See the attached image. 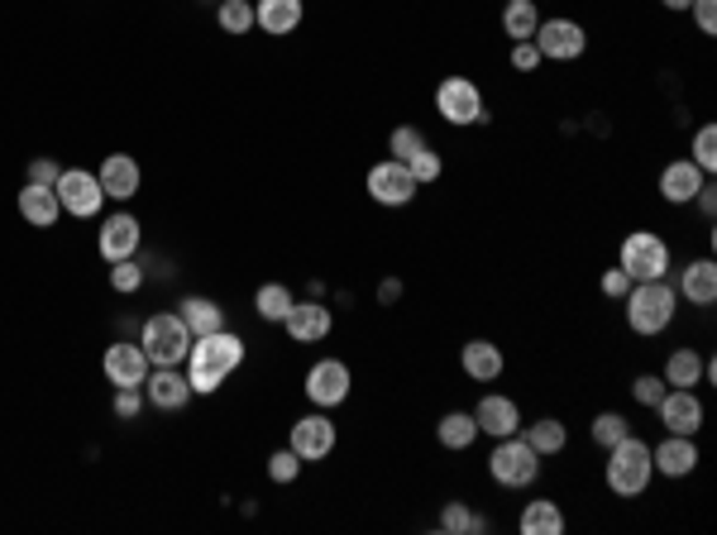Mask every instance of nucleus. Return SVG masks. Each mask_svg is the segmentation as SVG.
Returning a JSON list of instances; mask_svg holds the SVG:
<instances>
[{
    "label": "nucleus",
    "instance_id": "cd10ccee",
    "mask_svg": "<svg viewBox=\"0 0 717 535\" xmlns=\"http://www.w3.org/2000/svg\"><path fill=\"white\" fill-rule=\"evenodd\" d=\"M517 531L521 535H559L565 531V507L551 502V498H531L517 512Z\"/></svg>",
    "mask_w": 717,
    "mask_h": 535
},
{
    "label": "nucleus",
    "instance_id": "c85d7f7f",
    "mask_svg": "<svg viewBox=\"0 0 717 535\" xmlns=\"http://www.w3.org/2000/svg\"><path fill=\"white\" fill-rule=\"evenodd\" d=\"M703 369H708V359H703L694 345H680V349H670V359H664L660 377L670 387H698L703 383Z\"/></svg>",
    "mask_w": 717,
    "mask_h": 535
},
{
    "label": "nucleus",
    "instance_id": "de8ad7c7",
    "mask_svg": "<svg viewBox=\"0 0 717 535\" xmlns=\"http://www.w3.org/2000/svg\"><path fill=\"white\" fill-rule=\"evenodd\" d=\"M58 177H62V167L54 159H34L30 163V182H38V187H58Z\"/></svg>",
    "mask_w": 717,
    "mask_h": 535
},
{
    "label": "nucleus",
    "instance_id": "ea45409f",
    "mask_svg": "<svg viewBox=\"0 0 717 535\" xmlns=\"http://www.w3.org/2000/svg\"><path fill=\"white\" fill-rule=\"evenodd\" d=\"M670 393V383H664L660 373H641V377H632V397H636V407H650L656 411V402Z\"/></svg>",
    "mask_w": 717,
    "mask_h": 535
},
{
    "label": "nucleus",
    "instance_id": "393cba45",
    "mask_svg": "<svg viewBox=\"0 0 717 535\" xmlns=\"http://www.w3.org/2000/svg\"><path fill=\"white\" fill-rule=\"evenodd\" d=\"M20 216H24V225H34V230H54L58 216H62L58 191L38 187V182H24V187H20Z\"/></svg>",
    "mask_w": 717,
    "mask_h": 535
},
{
    "label": "nucleus",
    "instance_id": "c03bdc74",
    "mask_svg": "<svg viewBox=\"0 0 717 535\" xmlns=\"http://www.w3.org/2000/svg\"><path fill=\"white\" fill-rule=\"evenodd\" d=\"M598 292H603L608 302H622V296L632 292V278H627V268H608L603 278H598Z\"/></svg>",
    "mask_w": 717,
    "mask_h": 535
},
{
    "label": "nucleus",
    "instance_id": "2eb2a0df",
    "mask_svg": "<svg viewBox=\"0 0 717 535\" xmlns=\"http://www.w3.org/2000/svg\"><path fill=\"white\" fill-rule=\"evenodd\" d=\"M101 369H106V383L111 387H143V377H149V354L139 349V339L129 345V339H115L106 349V359H101Z\"/></svg>",
    "mask_w": 717,
    "mask_h": 535
},
{
    "label": "nucleus",
    "instance_id": "a19ab883",
    "mask_svg": "<svg viewBox=\"0 0 717 535\" xmlns=\"http://www.w3.org/2000/svg\"><path fill=\"white\" fill-rule=\"evenodd\" d=\"M297 474H302V460H297V450H273L268 454V478L273 482H297Z\"/></svg>",
    "mask_w": 717,
    "mask_h": 535
},
{
    "label": "nucleus",
    "instance_id": "0eeeda50",
    "mask_svg": "<svg viewBox=\"0 0 717 535\" xmlns=\"http://www.w3.org/2000/svg\"><path fill=\"white\" fill-rule=\"evenodd\" d=\"M488 478L498 488H531L541 478V454L527 445L521 435H507V440H493V454H488Z\"/></svg>",
    "mask_w": 717,
    "mask_h": 535
},
{
    "label": "nucleus",
    "instance_id": "bb28decb",
    "mask_svg": "<svg viewBox=\"0 0 717 535\" xmlns=\"http://www.w3.org/2000/svg\"><path fill=\"white\" fill-rule=\"evenodd\" d=\"M517 435L527 440V445L536 450L541 460H551V454H559V450L569 445V430H565V421H559V416H536V421H521Z\"/></svg>",
    "mask_w": 717,
    "mask_h": 535
},
{
    "label": "nucleus",
    "instance_id": "8fccbe9b",
    "mask_svg": "<svg viewBox=\"0 0 717 535\" xmlns=\"http://www.w3.org/2000/svg\"><path fill=\"white\" fill-rule=\"evenodd\" d=\"M664 10H674V15H689V5H694V0H660Z\"/></svg>",
    "mask_w": 717,
    "mask_h": 535
},
{
    "label": "nucleus",
    "instance_id": "39448f33",
    "mask_svg": "<svg viewBox=\"0 0 717 535\" xmlns=\"http://www.w3.org/2000/svg\"><path fill=\"white\" fill-rule=\"evenodd\" d=\"M617 268H627L632 282H656V278H670L674 254H670V244H664V234L632 230L617 249Z\"/></svg>",
    "mask_w": 717,
    "mask_h": 535
},
{
    "label": "nucleus",
    "instance_id": "9b49d317",
    "mask_svg": "<svg viewBox=\"0 0 717 535\" xmlns=\"http://www.w3.org/2000/svg\"><path fill=\"white\" fill-rule=\"evenodd\" d=\"M656 416H660L664 435H698L708 411H703L698 387H670V393L656 402Z\"/></svg>",
    "mask_w": 717,
    "mask_h": 535
},
{
    "label": "nucleus",
    "instance_id": "5701e85b",
    "mask_svg": "<svg viewBox=\"0 0 717 535\" xmlns=\"http://www.w3.org/2000/svg\"><path fill=\"white\" fill-rule=\"evenodd\" d=\"M96 177H101V191H106V201H129V197H139V163L129 159V153H106L96 167Z\"/></svg>",
    "mask_w": 717,
    "mask_h": 535
},
{
    "label": "nucleus",
    "instance_id": "1a4fd4ad",
    "mask_svg": "<svg viewBox=\"0 0 717 535\" xmlns=\"http://www.w3.org/2000/svg\"><path fill=\"white\" fill-rule=\"evenodd\" d=\"M54 191L62 201V216H72V220H91V216H101V206H106L101 177L86 173V167H62V177H58Z\"/></svg>",
    "mask_w": 717,
    "mask_h": 535
},
{
    "label": "nucleus",
    "instance_id": "6ab92c4d",
    "mask_svg": "<svg viewBox=\"0 0 717 535\" xmlns=\"http://www.w3.org/2000/svg\"><path fill=\"white\" fill-rule=\"evenodd\" d=\"M674 292H680V302L708 311L717 302V264H713V254L689 258V264L680 268V282H674Z\"/></svg>",
    "mask_w": 717,
    "mask_h": 535
},
{
    "label": "nucleus",
    "instance_id": "4c0bfd02",
    "mask_svg": "<svg viewBox=\"0 0 717 535\" xmlns=\"http://www.w3.org/2000/svg\"><path fill=\"white\" fill-rule=\"evenodd\" d=\"M143 278H149V272H143V264H135V258H120V264H111V287L120 296H135L139 287H143Z\"/></svg>",
    "mask_w": 717,
    "mask_h": 535
},
{
    "label": "nucleus",
    "instance_id": "aec40b11",
    "mask_svg": "<svg viewBox=\"0 0 717 535\" xmlns=\"http://www.w3.org/2000/svg\"><path fill=\"white\" fill-rule=\"evenodd\" d=\"M703 182H708V173H703V167L694 163V159H674V163H664L660 167V201L664 206H689L698 197V187Z\"/></svg>",
    "mask_w": 717,
    "mask_h": 535
},
{
    "label": "nucleus",
    "instance_id": "09e8293b",
    "mask_svg": "<svg viewBox=\"0 0 717 535\" xmlns=\"http://www.w3.org/2000/svg\"><path fill=\"white\" fill-rule=\"evenodd\" d=\"M378 302H383V306H393V302H402V282H397V278H388V282H378Z\"/></svg>",
    "mask_w": 717,
    "mask_h": 535
},
{
    "label": "nucleus",
    "instance_id": "f257e3e1",
    "mask_svg": "<svg viewBox=\"0 0 717 535\" xmlns=\"http://www.w3.org/2000/svg\"><path fill=\"white\" fill-rule=\"evenodd\" d=\"M244 363V339L234 330H216V335H197L187 354V383L192 397H211L220 383H230V373Z\"/></svg>",
    "mask_w": 717,
    "mask_h": 535
},
{
    "label": "nucleus",
    "instance_id": "473e14b6",
    "mask_svg": "<svg viewBox=\"0 0 717 535\" xmlns=\"http://www.w3.org/2000/svg\"><path fill=\"white\" fill-rule=\"evenodd\" d=\"M488 526H493V521H488V516H478L474 507L460 502V498L440 507V531H446V535H484Z\"/></svg>",
    "mask_w": 717,
    "mask_h": 535
},
{
    "label": "nucleus",
    "instance_id": "c9c22d12",
    "mask_svg": "<svg viewBox=\"0 0 717 535\" xmlns=\"http://www.w3.org/2000/svg\"><path fill=\"white\" fill-rule=\"evenodd\" d=\"M407 173L416 177V187H430V182L446 177V159H440V153L430 149V143H421V149H416L412 159H407Z\"/></svg>",
    "mask_w": 717,
    "mask_h": 535
},
{
    "label": "nucleus",
    "instance_id": "72a5a7b5",
    "mask_svg": "<svg viewBox=\"0 0 717 535\" xmlns=\"http://www.w3.org/2000/svg\"><path fill=\"white\" fill-rule=\"evenodd\" d=\"M632 435V421L622 411H598L593 421H589V440L598 450H612L617 445V440H627Z\"/></svg>",
    "mask_w": 717,
    "mask_h": 535
},
{
    "label": "nucleus",
    "instance_id": "2f4dec72",
    "mask_svg": "<svg viewBox=\"0 0 717 535\" xmlns=\"http://www.w3.org/2000/svg\"><path fill=\"white\" fill-rule=\"evenodd\" d=\"M541 20H545V15H541L536 0H507V5H502V34L512 38V44H521V38L536 34Z\"/></svg>",
    "mask_w": 717,
    "mask_h": 535
},
{
    "label": "nucleus",
    "instance_id": "dca6fc26",
    "mask_svg": "<svg viewBox=\"0 0 717 535\" xmlns=\"http://www.w3.org/2000/svg\"><path fill=\"white\" fill-rule=\"evenodd\" d=\"M331 306L321 302V296H307V302H292V311H287V321H282V330L292 345H316V339L331 335Z\"/></svg>",
    "mask_w": 717,
    "mask_h": 535
},
{
    "label": "nucleus",
    "instance_id": "f3484780",
    "mask_svg": "<svg viewBox=\"0 0 717 535\" xmlns=\"http://www.w3.org/2000/svg\"><path fill=\"white\" fill-rule=\"evenodd\" d=\"M474 421H478V435L507 440L521 430V407H517V397H507V393H488V397H478Z\"/></svg>",
    "mask_w": 717,
    "mask_h": 535
},
{
    "label": "nucleus",
    "instance_id": "e433bc0d",
    "mask_svg": "<svg viewBox=\"0 0 717 535\" xmlns=\"http://www.w3.org/2000/svg\"><path fill=\"white\" fill-rule=\"evenodd\" d=\"M689 159H694L703 173H717V125H698L694 129V153H689Z\"/></svg>",
    "mask_w": 717,
    "mask_h": 535
},
{
    "label": "nucleus",
    "instance_id": "f03ea898",
    "mask_svg": "<svg viewBox=\"0 0 717 535\" xmlns=\"http://www.w3.org/2000/svg\"><path fill=\"white\" fill-rule=\"evenodd\" d=\"M622 316H627V330L641 339H656L674 325L680 316V292H674L670 278L656 282H632V292L622 296Z\"/></svg>",
    "mask_w": 717,
    "mask_h": 535
},
{
    "label": "nucleus",
    "instance_id": "412c9836",
    "mask_svg": "<svg viewBox=\"0 0 717 535\" xmlns=\"http://www.w3.org/2000/svg\"><path fill=\"white\" fill-rule=\"evenodd\" d=\"M143 402L159 411H182L192 402V383L187 373L177 369H149V377H143Z\"/></svg>",
    "mask_w": 717,
    "mask_h": 535
},
{
    "label": "nucleus",
    "instance_id": "7c9ffc66",
    "mask_svg": "<svg viewBox=\"0 0 717 535\" xmlns=\"http://www.w3.org/2000/svg\"><path fill=\"white\" fill-rule=\"evenodd\" d=\"M292 302H297V296H292V287H287V282H264L254 292V311H258V321H264V325H282L287 311H292Z\"/></svg>",
    "mask_w": 717,
    "mask_h": 535
},
{
    "label": "nucleus",
    "instance_id": "4468645a",
    "mask_svg": "<svg viewBox=\"0 0 717 535\" xmlns=\"http://www.w3.org/2000/svg\"><path fill=\"white\" fill-rule=\"evenodd\" d=\"M139 240H143V230H139V220L129 216V211H115L101 220V230H96V249L106 264H120V258H135L139 254Z\"/></svg>",
    "mask_w": 717,
    "mask_h": 535
},
{
    "label": "nucleus",
    "instance_id": "ddd939ff",
    "mask_svg": "<svg viewBox=\"0 0 717 535\" xmlns=\"http://www.w3.org/2000/svg\"><path fill=\"white\" fill-rule=\"evenodd\" d=\"M363 187H369V197L378 201V206H412L416 201V177L407 173V163H397V159H383V163H373L369 167V182H363Z\"/></svg>",
    "mask_w": 717,
    "mask_h": 535
},
{
    "label": "nucleus",
    "instance_id": "37998d69",
    "mask_svg": "<svg viewBox=\"0 0 717 535\" xmlns=\"http://www.w3.org/2000/svg\"><path fill=\"white\" fill-rule=\"evenodd\" d=\"M115 416H120V421H135V416L143 411V387H115Z\"/></svg>",
    "mask_w": 717,
    "mask_h": 535
},
{
    "label": "nucleus",
    "instance_id": "c756f323",
    "mask_svg": "<svg viewBox=\"0 0 717 535\" xmlns=\"http://www.w3.org/2000/svg\"><path fill=\"white\" fill-rule=\"evenodd\" d=\"M436 440L446 450L454 454H464V450H474V440H478V421H474V411H446L436 421Z\"/></svg>",
    "mask_w": 717,
    "mask_h": 535
},
{
    "label": "nucleus",
    "instance_id": "79ce46f5",
    "mask_svg": "<svg viewBox=\"0 0 717 535\" xmlns=\"http://www.w3.org/2000/svg\"><path fill=\"white\" fill-rule=\"evenodd\" d=\"M507 62H512V72H521V77H531V72H541V54H536V44L531 38H521V44H512V54H507Z\"/></svg>",
    "mask_w": 717,
    "mask_h": 535
},
{
    "label": "nucleus",
    "instance_id": "a878e982",
    "mask_svg": "<svg viewBox=\"0 0 717 535\" xmlns=\"http://www.w3.org/2000/svg\"><path fill=\"white\" fill-rule=\"evenodd\" d=\"M177 316L187 321L192 339H197V335H216V330H225V306H220L216 296H201V292L182 296V302H177Z\"/></svg>",
    "mask_w": 717,
    "mask_h": 535
},
{
    "label": "nucleus",
    "instance_id": "6e6552de",
    "mask_svg": "<svg viewBox=\"0 0 717 535\" xmlns=\"http://www.w3.org/2000/svg\"><path fill=\"white\" fill-rule=\"evenodd\" d=\"M531 44H536V54L545 62H574V58H583V48H589V30L569 15H551V20L536 24Z\"/></svg>",
    "mask_w": 717,
    "mask_h": 535
},
{
    "label": "nucleus",
    "instance_id": "f704fd0d",
    "mask_svg": "<svg viewBox=\"0 0 717 535\" xmlns=\"http://www.w3.org/2000/svg\"><path fill=\"white\" fill-rule=\"evenodd\" d=\"M216 24L234 38H244L254 30V0H220L216 5Z\"/></svg>",
    "mask_w": 717,
    "mask_h": 535
},
{
    "label": "nucleus",
    "instance_id": "423d86ee",
    "mask_svg": "<svg viewBox=\"0 0 717 535\" xmlns=\"http://www.w3.org/2000/svg\"><path fill=\"white\" fill-rule=\"evenodd\" d=\"M436 115L454 129H469V125H488V101L478 91L474 77H440L436 86Z\"/></svg>",
    "mask_w": 717,
    "mask_h": 535
},
{
    "label": "nucleus",
    "instance_id": "7ed1b4c3",
    "mask_svg": "<svg viewBox=\"0 0 717 535\" xmlns=\"http://www.w3.org/2000/svg\"><path fill=\"white\" fill-rule=\"evenodd\" d=\"M608 454V464H603V482H608V492L612 498H622V502H632V498H641V492L650 488V474H656V464H650V445L646 440H617Z\"/></svg>",
    "mask_w": 717,
    "mask_h": 535
},
{
    "label": "nucleus",
    "instance_id": "20e7f679",
    "mask_svg": "<svg viewBox=\"0 0 717 535\" xmlns=\"http://www.w3.org/2000/svg\"><path fill=\"white\" fill-rule=\"evenodd\" d=\"M139 349L149 354L153 369H177V363H187V354H192L187 321H182L177 311H153V316L139 325Z\"/></svg>",
    "mask_w": 717,
    "mask_h": 535
},
{
    "label": "nucleus",
    "instance_id": "9d476101",
    "mask_svg": "<svg viewBox=\"0 0 717 535\" xmlns=\"http://www.w3.org/2000/svg\"><path fill=\"white\" fill-rule=\"evenodd\" d=\"M335 440H340V430H335V421L325 411H307L302 421H292V430H287V450H297V460L302 464L331 460Z\"/></svg>",
    "mask_w": 717,
    "mask_h": 535
},
{
    "label": "nucleus",
    "instance_id": "a211bd4d",
    "mask_svg": "<svg viewBox=\"0 0 717 535\" xmlns=\"http://www.w3.org/2000/svg\"><path fill=\"white\" fill-rule=\"evenodd\" d=\"M460 373L469 377V383H498V377L507 373V354L498 339H469V345L460 349Z\"/></svg>",
    "mask_w": 717,
    "mask_h": 535
},
{
    "label": "nucleus",
    "instance_id": "b1692460",
    "mask_svg": "<svg viewBox=\"0 0 717 535\" xmlns=\"http://www.w3.org/2000/svg\"><path fill=\"white\" fill-rule=\"evenodd\" d=\"M307 20V0H254V30H264L273 38L297 34Z\"/></svg>",
    "mask_w": 717,
    "mask_h": 535
},
{
    "label": "nucleus",
    "instance_id": "a18cd8bd",
    "mask_svg": "<svg viewBox=\"0 0 717 535\" xmlns=\"http://www.w3.org/2000/svg\"><path fill=\"white\" fill-rule=\"evenodd\" d=\"M689 15H694L698 34L713 38V30H717V0H694V5H689Z\"/></svg>",
    "mask_w": 717,
    "mask_h": 535
},
{
    "label": "nucleus",
    "instance_id": "4be33fe9",
    "mask_svg": "<svg viewBox=\"0 0 717 535\" xmlns=\"http://www.w3.org/2000/svg\"><path fill=\"white\" fill-rule=\"evenodd\" d=\"M650 464H656L660 478H689L698 468L694 435H664L660 445H650Z\"/></svg>",
    "mask_w": 717,
    "mask_h": 535
},
{
    "label": "nucleus",
    "instance_id": "58836bf2",
    "mask_svg": "<svg viewBox=\"0 0 717 535\" xmlns=\"http://www.w3.org/2000/svg\"><path fill=\"white\" fill-rule=\"evenodd\" d=\"M421 143H430V139H426V135H421V129H416V125H397L393 135H388V153H393L397 163H407L412 153L421 149Z\"/></svg>",
    "mask_w": 717,
    "mask_h": 535
},
{
    "label": "nucleus",
    "instance_id": "f8f14e48",
    "mask_svg": "<svg viewBox=\"0 0 717 535\" xmlns=\"http://www.w3.org/2000/svg\"><path fill=\"white\" fill-rule=\"evenodd\" d=\"M349 387H355V373H349L345 359H316L307 369V397L316 402L321 411L340 407V402L349 397Z\"/></svg>",
    "mask_w": 717,
    "mask_h": 535
},
{
    "label": "nucleus",
    "instance_id": "49530a36",
    "mask_svg": "<svg viewBox=\"0 0 717 535\" xmlns=\"http://www.w3.org/2000/svg\"><path fill=\"white\" fill-rule=\"evenodd\" d=\"M689 206H694V211L703 216V225H713V216H717V187H713V177L703 182V187H698V197L689 201Z\"/></svg>",
    "mask_w": 717,
    "mask_h": 535
}]
</instances>
